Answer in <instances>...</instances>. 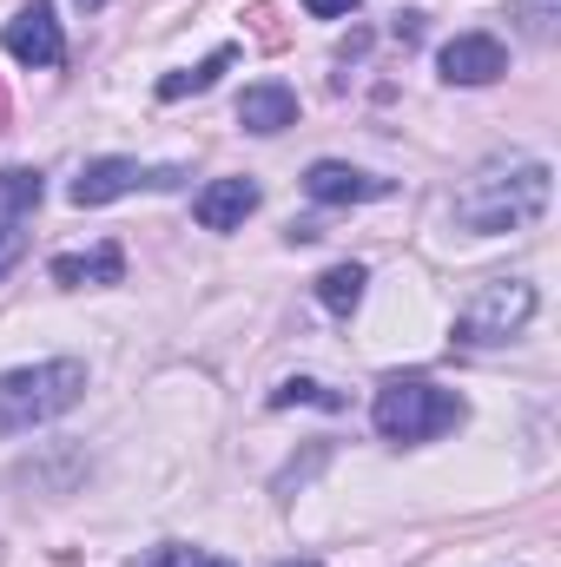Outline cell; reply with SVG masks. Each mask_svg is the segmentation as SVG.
Here are the masks:
<instances>
[{
    "label": "cell",
    "mask_w": 561,
    "mask_h": 567,
    "mask_svg": "<svg viewBox=\"0 0 561 567\" xmlns=\"http://www.w3.org/2000/svg\"><path fill=\"white\" fill-rule=\"evenodd\" d=\"M80 396H86V363H73V357H47V363H27V370H7L0 377V442L20 435V429L67 416Z\"/></svg>",
    "instance_id": "2"
},
{
    "label": "cell",
    "mask_w": 561,
    "mask_h": 567,
    "mask_svg": "<svg viewBox=\"0 0 561 567\" xmlns=\"http://www.w3.org/2000/svg\"><path fill=\"white\" fill-rule=\"evenodd\" d=\"M462 416H469V410H462V396H456V390H442V383H429V377H390V383L377 390V403H370L377 435H384V442H404V449L449 435Z\"/></svg>",
    "instance_id": "3"
},
{
    "label": "cell",
    "mask_w": 561,
    "mask_h": 567,
    "mask_svg": "<svg viewBox=\"0 0 561 567\" xmlns=\"http://www.w3.org/2000/svg\"><path fill=\"white\" fill-rule=\"evenodd\" d=\"M232 60H238V53H232V47H218V53H212V60H198L192 73H165V80H159V100H185V93H205V86H218V73H225Z\"/></svg>",
    "instance_id": "14"
},
{
    "label": "cell",
    "mask_w": 561,
    "mask_h": 567,
    "mask_svg": "<svg viewBox=\"0 0 561 567\" xmlns=\"http://www.w3.org/2000/svg\"><path fill=\"white\" fill-rule=\"evenodd\" d=\"M40 198H47V178L33 165H7L0 172V218H27Z\"/></svg>",
    "instance_id": "13"
},
{
    "label": "cell",
    "mask_w": 561,
    "mask_h": 567,
    "mask_svg": "<svg viewBox=\"0 0 561 567\" xmlns=\"http://www.w3.org/2000/svg\"><path fill=\"white\" fill-rule=\"evenodd\" d=\"M350 7H364V0H304V13H317V20H344Z\"/></svg>",
    "instance_id": "18"
},
{
    "label": "cell",
    "mask_w": 561,
    "mask_h": 567,
    "mask_svg": "<svg viewBox=\"0 0 561 567\" xmlns=\"http://www.w3.org/2000/svg\"><path fill=\"white\" fill-rule=\"evenodd\" d=\"M290 403H324V410H344V396H330L324 383H310V377H290L272 390V410H290Z\"/></svg>",
    "instance_id": "15"
},
{
    "label": "cell",
    "mask_w": 561,
    "mask_h": 567,
    "mask_svg": "<svg viewBox=\"0 0 561 567\" xmlns=\"http://www.w3.org/2000/svg\"><path fill=\"white\" fill-rule=\"evenodd\" d=\"M238 126L258 133V140H272V133H284V126H297V93H290L284 80H258V86H245V100H238Z\"/></svg>",
    "instance_id": "10"
},
{
    "label": "cell",
    "mask_w": 561,
    "mask_h": 567,
    "mask_svg": "<svg viewBox=\"0 0 561 567\" xmlns=\"http://www.w3.org/2000/svg\"><path fill=\"white\" fill-rule=\"evenodd\" d=\"M27 245H33V238L20 231V218H0V278H7V271L27 258Z\"/></svg>",
    "instance_id": "16"
},
{
    "label": "cell",
    "mask_w": 561,
    "mask_h": 567,
    "mask_svg": "<svg viewBox=\"0 0 561 567\" xmlns=\"http://www.w3.org/2000/svg\"><path fill=\"white\" fill-rule=\"evenodd\" d=\"M436 66H442L449 86H496V80L509 73V47H502L496 33H456V40L436 53Z\"/></svg>",
    "instance_id": "7"
},
{
    "label": "cell",
    "mask_w": 561,
    "mask_h": 567,
    "mask_svg": "<svg viewBox=\"0 0 561 567\" xmlns=\"http://www.w3.org/2000/svg\"><path fill=\"white\" fill-rule=\"evenodd\" d=\"M536 284L529 278H489L469 303H462V317H456V343H469V350H496V343H509V337H522L529 323H536Z\"/></svg>",
    "instance_id": "4"
},
{
    "label": "cell",
    "mask_w": 561,
    "mask_h": 567,
    "mask_svg": "<svg viewBox=\"0 0 561 567\" xmlns=\"http://www.w3.org/2000/svg\"><path fill=\"white\" fill-rule=\"evenodd\" d=\"M278 567H324V561H278Z\"/></svg>",
    "instance_id": "19"
},
{
    "label": "cell",
    "mask_w": 561,
    "mask_h": 567,
    "mask_svg": "<svg viewBox=\"0 0 561 567\" xmlns=\"http://www.w3.org/2000/svg\"><path fill=\"white\" fill-rule=\"evenodd\" d=\"M126 278V251L106 238V245H93V251H60L53 258V284H67V290H100V284H120Z\"/></svg>",
    "instance_id": "11"
},
{
    "label": "cell",
    "mask_w": 561,
    "mask_h": 567,
    "mask_svg": "<svg viewBox=\"0 0 561 567\" xmlns=\"http://www.w3.org/2000/svg\"><path fill=\"white\" fill-rule=\"evenodd\" d=\"M252 212H258V185H252V178H212V185H198V198H192V218H198L205 231H238Z\"/></svg>",
    "instance_id": "8"
},
{
    "label": "cell",
    "mask_w": 561,
    "mask_h": 567,
    "mask_svg": "<svg viewBox=\"0 0 561 567\" xmlns=\"http://www.w3.org/2000/svg\"><path fill=\"white\" fill-rule=\"evenodd\" d=\"M364 284H370L364 265H330V271L317 278V303H324V310H337V317H350V310L364 303Z\"/></svg>",
    "instance_id": "12"
},
{
    "label": "cell",
    "mask_w": 561,
    "mask_h": 567,
    "mask_svg": "<svg viewBox=\"0 0 561 567\" xmlns=\"http://www.w3.org/2000/svg\"><path fill=\"white\" fill-rule=\"evenodd\" d=\"M152 567H232V561H218V555H205V548H178V542H172V548H159V555H152Z\"/></svg>",
    "instance_id": "17"
},
{
    "label": "cell",
    "mask_w": 561,
    "mask_h": 567,
    "mask_svg": "<svg viewBox=\"0 0 561 567\" xmlns=\"http://www.w3.org/2000/svg\"><path fill=\"white\" fill-rule=\"evenodd\" d=\"M80 7H86V13H93V7H106V0H80Z\"/></svg>",
    "instance_id": "20"
},
{
    "label": "cell",
    "mask_w": 561,
    "mask_h": 567,
    "mask_svg": "<svg viewBox=\"0 0 561 567\" xmlns=\"http://www.w3.org/2000/svg\"><path fill=\"white\" fill-rule=\"evenodd\" d=\"M178 178H185L178 165H165V172H145L140 158H86L67 198H73L80 212H93V205H113V198H126V192H140V185H159V192H165V185H178Z\"/></svg>",
    "instance_id": "5"
},
{
    "label": "cell",
    "mask_w": 561,
    "mask_h": 567,
    "mask_svg": "<svg viewBox=\"0 0 561 567\" xmlns=\"http://www.w3.org/2000/svg\"><path fill=\"white\" fill-rule=\"evenodd\" d=\"M304 192H310L317 205H364V198H384L390 185L370 178V172H357V165H344V158H317V165L304 172Z\"/></svg>",
    "instance_id": "9"
},
{
    "label": "cell",
    "mask_w": 561,
    "mask_h": 567,
    "mask_svg": "<svg viewBox=\"0 0 561 567\" xmlns=\"http://www.w3.org/2000/svg\"><path fill=\"white\" fill-rule=\"evenodd\" d=\"M549 192H555V172L542 158H489L456 185V225L476 238L522 231L549 212Z\"/></svg>",
    "instance_id": "1"
},
{
    "label": "cell",
    "mask_w": 561,
    "mask_h": 567,
    "mask_svg": "<svg viewBox=\"0 0 561 567\" xmlns=\"http://www.w3.org/2000/svg\"><path fill=\"white\" fill-rule=\"evenodd\" d=\"M0 47H7L20 66H60V60H67V33H60V20H53L47 0L20 7V13L0 27Z\"/></svg>",
    "instance_id": "6"
}]
</instances>
